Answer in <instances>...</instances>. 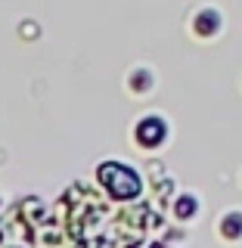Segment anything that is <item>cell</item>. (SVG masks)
<instances>
[{"instance_id": "cell-1", "label": "cell", "mask_w": 242, "mask_h": 248, "mask_svg": "<svg viewBox=\"0 0 242 248\" xmlns=\"http://www.w3.org/2000/svg\"><path fill=\"white\" fill-rule=\"evenodd\" d=\"M168 137H171L168 118L159 115V112H146L134 121V140L143 149H159V146L168 143Z\"/></svg>"}, {"instance_id": "cell-2", "label": "cell", "mask_w": 242, "mask_h": 248, "mask_svg": "<svg viewBox=\"0 0 242 248\" xmlns=\"http://www.w3.org/2000/svg\"><path fill=\"white\" fill-rule=\"evenodd\" d=\"M221 28H224V16L217 6H199L196 13L190 16V31L196 37H217L221 34Z\"/></svg>"}, {"instance_id": "cell-3", "label": "cell", "mask_w": 242, "mask_h": 248, "mask_svg": "<svg viewBox=\"0 0 242 248\" xmlns=\"http://www.w3.org/2000/svg\"><path fill=\"white\" fill-rule=\"evenodd\" d=\"M217 227H221V236L227 239V242H239V239H242V211L230 208V211L221 217Z\"/></svg>"}]
</instances>
